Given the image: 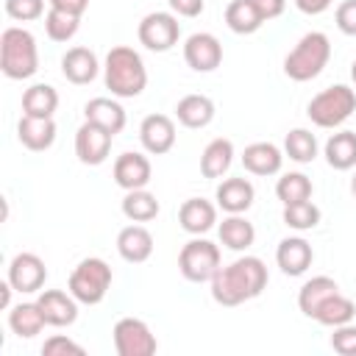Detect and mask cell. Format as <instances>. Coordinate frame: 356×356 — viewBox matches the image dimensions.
<instances>
[{
    "label": "cell",
    "mask_w": 356,
    "mask_h": 356,
    "mask_svg": "<svg viewBox=\"0 0 356 356\" xmlns=\"http://www.w3.org/2000/svg\"><path fill=\"white\" fill-rule=\"evenodd\" d=\"M331 348L342 356H356V325L353 323L337 325L331 334Z\"/></svg>",
    "instance_id": "cell-39"
},
{
    "label": "cell",
    "mask_w": 356,
    "mask_h": 356,
    "mask_svg": "<svg viewBox=\"0 0 356 356\" xmlns=\"http://www.w3.org/2000/svg\"><path fill=\"white\" fill-rule=\"evenodd\" d=\"M153 178V167L150 159L142 153H122L114 161V181L117 186H122L125 192L131 189H145Z\"/></svg>",
    "instance_id": "cell-15"
},
{
    "label": "cell",
    "mask_w": 356,
    "mask_h": 356,
    "mask_svg": "<svg viewBox=\"0 0 356 356\" xmlns=\"http://www.w3.org/2000/svg\"><path fill=\"white\" fill-rule=\"evenodd\" d=\"M284 153L298 164H312L317 159V139L306 128H292L284 139Z\"/></svg>",
    "instance_id": "cell-34"
},
{
    "label": "cell",
    "mask_w": 356,
    "mask_h": 356,
    "mask_svg": "<svg viewBox=\"0 0 356 356\" xmlns=\"http://www.w3.org/2000/svg\"><path fill=\"white\" fill-rule=\"evenodd\" d=\"M47 325H56V328H64V325H72L78 320V300L72 298V292H64V289H44L39 292L36 298Z\"/></svg>",
    "instance_id": "cell-14"
},
{
    "label": "cell",
    "mask_w": 356,
    "mask_h": 356,
    "mask_svg": "<svg viewBox=\"0 0 356 356\" xmlns=\"http://www.w3.org/2000/svg\"><path fill=\"white\" fill-rule=\"evenodd\" d=\"M58 108V92L50 83H33L22 92V114L28 117H53Z\"/></svg>",
    "instance_id": "cell-31"
},
{
    "label": "cell",
    "mask_w": 356,
    "mask_h": 356,
    "mask_svg": "<svg viewBox=\"0 0 356 356\" xmlns=\"http://www.w3.org/2000/svg\"><path fill=\"white\" fill-rule=\"evenodd\" d=\"M8 281L17 292H39L47 281V267L36 253H17L8 264Z\"/></svg>",
    "instance_id": "cell-13"
},
{
    "label": "cell",
    "mask_w": 356,
    "mask_h": 356,
    "mask_svg": "<svg viewBox=\"0 0 356 356\" xmlns=\"http://www.w3.org/2000/svg\"><path fill=\"white\" fill-rule=\"evenodd\" d=\"M353 111H356V92L345 83H334V86L323 89L306 106V114L317 128H337Z\"/></svg>",
    "instance_id": "cell-5"
},
{
    "label": "cell",
    "mask_w": 356,
    "mask_h": 356,
    "mask_svg": "<svg viewBox=\"0 0 356 356\" xmlns=\"http://www.w3.org/2000/svg\"><path fill=\"white\" fill-rule=\"evenodd\" d=\"M11 292H17V289H14L11 281L6 278V281L0 284V306H3V309H11Z\"/></svg>",
    "instance_id": "cell-46"
},
{
    "label": "cell",
    "mask_w": 356,
    "mask_h": 356,
    "mask_svg": "<svg viewBox=\"0 0 356 356\" xmlns=\"http://www.w3.org/2000/svg\"><path fill=\"white\" fill-rule=\"evenodd\" d=\"M103 81L114 97H139L147 86V70L142 56L128 44L111 47L103 64Z\"/></svg>",
    "instance_id": "cell-2"
},
{
    "label": "cell",
    "mask_w": 356,
    "mask_h": 356,
    "mask_svg": "<svg viewBox=\"0 0 356 356\" xmlns=\"http://www.w3.org/2000/svg\"><path fill=\"white\" fill-rule=\"evenodd\" d=\"M0 70L11 81H25L39 70V47L31 31L25 28H6L0 36Z\"/></svg>",
    "instance_id": "cell-3"
},
{
    "label": "cell",
    "mask_w": 356,
    "mask_h": 356,
    "mask_svg": "<svg viewBox=\"0 0 356 356\" xmlns=\"http://www.w3.org/2000/svg\"><path fill=\"white\" fill-rule=\"evenodd\" d=\"M356 314V303L350 298H345L342 292H334L331 298H325L314 314V320L320 325H328V328H337V325H345L350 323Z\"/></svg>",
    "instance_id": "cell-32"
},
{
    "label": "cell",
    "mask_w": 356,
    "mask_h": 356,
    "mask_svg": "<svg viewBox=\"0 0 356 356\" xmlns=\"http://www.w3.org/2000/svg\"><path fill=\"white\" fill-rule=\"evenodd\" d=\"M111 139L114 134H108L106 128H100L97 122H83L78 131H75V156L81 164H89V167H97L108 159L111 153Z\"/></svg>",
    "instance_id": "cell-10"
},
{
    "label": "cell",
    "mask_w": 356,
    "mask_h": 356,
    "mask_svg": "<svg viewBox=\"0 0 356 356\" xmlns=\"http://www.w3.org/2000/svg\"><path fill=\"white\" fill-rule=\"evenodd\" d=\"M175 122L167 114H147L139 125V142L150 156H164L175 147Z\"/></svg>",
    "instance_id": "cell-12"
},
{
    "label": "cell",
    "mask_w": 356,
    "mask_h": 356,
    "mask_svg": "<svg viewBox=\"0 0 356 356\" xmlns=\"http://www.w3.org/2000/svg\"><path fill=\"white\" fill-rule=\"evenodd\" d=\"M6 14L19 22L39 19L44 14V0H6Z\"/></svg>",
    "instance_id": "cell-38"
},
{
    "label": "cell",
    "mask_w": 356,
    "mask_h": 356,
    "mask_svg": "<svg viewBox=\"0 0 356 356\" xmlns=\"http://www.w3.org/2000/svg\"><path fill=\"white\" fill-rule=\"evenodd\" d=\"M275 261L284 275H303L314 261V250L303 236H286L275 248Z\"/></svg>",
    "instance_id": "cell-16"
},
{
    "label": "cell",
    "mask_w": 356,
    "mask_h": 356,
    "mask_svg": "<svg viewBox=\"0 0 356 356\" xmlns=\"http://www.w3.org/2000/svg\"><path fill=\"white\" fill-rule=\"evenodd\" d=\"M350 192H353V197H356V172H353V178H350Z\"/></svg>",
    "instance_id": "cell-48"
},
{
    "label": "cell",
    "mask_w": 356,
    "mask_h": 356,
    "mask_svg": "<svg viewBox=\"0 0 356 356\" xmlns=\"http://www.w3.org/2000/svg\"><path fill=\"white\" fill-rule=\"evenodd\" d=\"M331 58V39L323 33V31H309L300 36V42L286 53L284 58V72L286 78L303 83V81H312L317 78L325 64Z\"/></svg>",
    "instance_id": "cell-4"
},
{
    "label": "cell",
    "mask_w": 356,
    "mask_h": 356,
    "mask_svg": "<svg viewBox=\"0 0 356 356\" xmlns=\"http://www.w3.org/2000/svg\"><path fill=\"white\" fill-rule=\"evenodd\" d=\"M17 139L28 150H33V153L47 150L56 142V122H53V117H28V114H22L19 122H17Z\"/></svg>",
    "instance_id": "cell-20"
},
{
    "label": "cell",
    "mask_w": 356,
    "mask_h": 356,
    "mask_svg": "<svg viewBox=\"0 0 356 356\" xmlns=\"http://www.w3.org/2000/svg\"><path fill=\"white\" fill-rule=\"evenodd\" d=\"M256 239V228L248 217L242 214H228L222 222H220V242L228 248V250H248Z\"/></svg>",
    "instance_id": "cell-28"
},
{
    "label": "cell",
    "mask_w": 356,
    "mask_h": 356,
    "mask_svg": "<svg viewBox=\"0 0 356 356\" xmlns=\"http://www.w3.org/2000/svg\"><path fill=\"white\" fill-rule=\"evenodd\" d=\"M217 206L228 214H245L253 206L256 189L248 178H222V184H217Z\"/></svg>",
    "instance_id": "cell-17"
},
{
    "label": "cell",
    "mask_w": 356,
    "mask_h": 356,
    "mask_svg": "<svg viewBox=\"0 0 356 356\" xmlns=\"http://www.w3.org/2000/svg\"><path fill=\"white\" fill-rule=\"evenodd\" d=\"M331 3H334V0H295L298 11H303V14H309V17H317V14L328 11Z\"/></svg>",
    "instance_id": "cell-45"
},
{
    "label": "cell",
    "mask_w": 356,
    "mask_h": 356,
    "mask_svg": "<svg viewBox=\"0 0 356 356\" xmlns=\"http://www.w3.org/2000/svg\"><path fill=\"white\" fill-rule=\"evenodd\" d=\"M81 28V17L75 14H67V11H58V8H50L44 14V31L53 42H70Z\"/></svg>",
    "instance_id": "cell-36"
},
{
    "label": "cell",
    "mask_w": 356,
    "mask_h": 356,
    "mask_svg": "<svg viewBox=\"0 0 356 356\" xmlns=\"http://www.w3.org/2000/svg\"><path fill=\"white\" fill-rule=\"evenodd\" d=\"M350 78H353V83H356V58H353V64H350Z\"/></svg>",
    "instance_id": "cell-47"
},
{
    "label": "cell",
    "mask_w": 356,
    "mask_h": 356,
    "mask_svg": "<svg viewBox=\"0 0 356 356\" xmlns=\"http://www.w3.org/2000/svg\"><path fill=\"white\" fill-rule=\"evenodd\" d=\"M97 56L89 50V47H70L64 56H61V75L75 83V86H83V83H92L97 78Z\"/></svg>",
    "instance_id": "cell-18"
},
{
    "label": "cell",
    "mask_w": 356,
    "mask_h": 356,
    "mask_svg": "<svg viewBox=\"0 0 356 356\" xmlns=\"http://www.w3.org/2000/svg\"><path fill=\"white\" fill-rule=\"evenodd\" d=\"M178 270L192 284L211 281L214 273L220 270V248L209 239H200V236L189 239L178 253Z\"/></svg>",
    "instance_id": "cell-7"
},
{
    "label": "cell",
    "mask_w": 356,
    "mask_h": 356,
    "mask_svg": "<svg viewBox=\"0 0 356 356\" xmlns=\"http://www.w3.org/2000/svg\"><path fill=\"white\" fill-rule=\"evenodd\" d=\"M175 117L184 128H206L214 120V100L209 95H184L175 106Z\"/></svg>",
    "instance_id": "cell-23"
},
{
    "label": "cell",
    "mask_w": 356,
    "mask_h": 356,
    "mask_svg": "<svg viewBox=\"0 0 356 356\" xmlns=\"http://www.w3.org/2000/svg\"><path fill=\"white\" fill-rule=\"evenodd\" d=\"M242 164H245V170L253 172V175H275V172H281L284 153H281L273 142H253V145L245 147Z\"/></svg>",
    "instance_id": "cell-22"
},
{
    "label": "cell",
    "mask_w": 356,
    "mask_h": 356,
    "mask_svg": "<svg viewBox=\"0 0 356 356\" xmlns=\"http://www.w3.org/2000/svg\"><path fill=\"white\" fill-rule=\"evenodd\" d=\"M312 178L303 175V172H284L275 184V195L278 200L286 206V203H298V200H309L312 197Z\"/></svg>",
    "instance_id": "cell-35"
},
{
    "label": "cell",
    "mask_w": 356,
    "mask_h": 356,
    "mask_svg": "<svg viewBox=\"0 0 356 356\" xmlns=\"http://www.w3.org/2000/svg\"><path fill=\"white\" fill-rule=\"evenodd\" d=\"M47 3H50V8L67 11V14H75V17H81L89 8V0H47Z\"/></svg>",
    "instance_id": "cell-44"
},
{
    "label": "cell",
    "mask_w": 356,
    "mask_h": 356,
    "mask_svg": "<svg viewBox=\"0 0 356 356\" xmlns=\"http://www.w3.org/2000/svg\"><path fill=\"white\" fill-rule=\"evenodd\" d=\"M184 61L195 70V72H211L222 64V44L214 33H192L184 42Z\"/></svg>",
    "instance_id": "cell-11"
},
{
    "label": "cell",
    "mask_w": 356,
    "mask_h": 356,
    "mask_svg": "<svg viewBox=\"0 0 356 356\" xmlns=\"http://www.w3.org/2000/svg\"><path fill=\"white\" fill-rule=\"evenodd\" d=\"M44 325H47V320H44V314H42V309H39L36 300H33V303H17V306H11V312H8V328H11L19 339L36 337Z\"/></svg>",
    "instance_id": "cell-27"
},
{
    "label": "cell",
    "mask_w": 356,
    "mask_h": 356,
    "mask_svg": "<svg viewBox=\"0 0 356 356\" xmlns=\"http://www.w3.org/2000/svg\"><path fill=\"white\" fill-rule=\"evenodd\" d=\"M225 25H228L234 33L245 36V33H256V31L264 25V19H261V14L256 11L253 0H231V3L225 6Z\"/></svg>",
    "instance_id": "cell-30"
},
{
    "label": "cell",
    "mask_w": 356,
    "mask_h": 356,
    "mask_svg": "<svg viewBox=\"0 0 356 356\" xmlns=\"http://www.w3.org/2000/svg\"><path fill=\"white\" fill-rule=\"evenodd\" d=\"M111 334H114V348L120 356H153L159 348L156 334L139 317H120Z\"/></svg>",
    "instance_id": "cell-8"
},
{
    "label": "cell",
    "mask_w": 356,
    "mask_h": 356,
    "mask_svg": "<svg viewBox=\"0 0 356 356\" xmlns=\"http://www.w3.org/2000/svg\"><path fill=\"white\" fill-rule=\"evenodd\" d=\"M117 253L131 264L147 261L153 253V234L145 225H125L117 234Z\"/></svg>",
    "instance_id": "cell-21"
},
{
    "label": "cell",
    "mask_w": 356,
    "mask_h": 356,
    "mask_svg": "<svg viewBox=\"0 0 356 356\" xmlns=\"http://www.w3.org/2000/svg\"><path fill=\"white\" fill-rule=\"evenodd\" d=\"M139 42L153 50V53H164L170 50L172 44H178V36H181V22L172 11H150L142 17L139 22Z\"/></svg>",
    "instance_id": "cell-9"
},
{
    "label": "cell",
    "mask_w": 356,
    "mask_h": 356,
    "mask_svg": "<svg viewBox=\"0 0 356 356\" xmlns=\"http://www.w3.org/2000/svg\"><path fill=\"white\" fill-rule=\"evenodd\" d=\"M83 117L89 122H97L108 134H120L125 128V108L111 97H92L83 106Z\"/></svg>",
    "instance_id": "cell-24"
},
{
    "label": "cell",
    "mask_w": 356,
    "mask_h": 356,
    "mask_svg": "<svg viewBox=\"0 0 356 356\" xmlns=\"http://www.w3.org/2000/svg\"><path fill=\"white\" fill-rule=\"evenodd\" d=\"M167 3H170V8H172V14H175V17H186V19L200 17V14H203V8H206V3H203V0H167Z\"/></svg>",
    "instance_id": "cell-42"
},
{
    "label": "cell",
    "mask_w": 356,
    "mask_h": 356,
    "mask_svg": "<svg viewBox=\"0 0 356 356\" xmlns=\"http://www.w3.org/2000/svg\"><path fill=\"white\" fill-rule=\"evenodd\" d=\"M178 222H181V228L186 234L200 236V234H206V231L214 228V222H217V206L209 203V200H203V197H189L178 209Z\"/></svg>",
    "instance_id": "cell-19"
},
{
    "label": "cell",
    "mask_w": 356,
    "mask_h": 356,
    "mask_svg": "<svg viewBox=\"0 0 356 356\" xmlns=\"http://www.w3.org/2000/svg\"><path fill=\"white\" fill-rule=\"evenodd\" d=\"M42 353H44V356H58V353H75V356H83V345L72 342L70 337L53 334L50 339H44V345H42Z\"/></svg>",
    "instance_id": "cell-40"
},
{
    "label": "cell",
    "mask_w": 356,
    "mask_h": 356,
    "mask_svg": "<svg viewBox=\"0 0 356 356\" xmlns=\"http://www.w3.org/2000/svg\"><path fill=\"white\" fill-rule=\"evenodd\" d=\"M334 292H339V284H337L334 278H328V275H314V278H309V281L300 286V292H298V309H300L306 317L314 320L320 303H323L325 298H331Z\"/></svg>",
    "instance_id": "cell-26"
},
{
    "label": "cell",
    "mask_w": 356,
    "mask_h": 356,
    "mask_svg": "<svg viewBox=\"0 0 356 356\" xmlns=\"http://www.w3.org/2000/svg\"><path fill=\"white\" fill-rule=\"evenodd\" d=\"M253 6H256V11L261 14V19L270 22V19H275V17L284 14L286 0H253Z\"/></svg>",
    "instance_id": "cell-43"
},
{
    "label": "cell",
    "mask_w": 356,
    "mask_h": 356,
    "mask_svg": "<svg viewBox=\"0 0 356 356\" xmlns=\"http://www.w3.org/2000/svg\"><path fill=\"white\" fill-rule=\"evenodd\" d=\"M337 28L345 36H356V0H342L337 6Z\"/></svg>",
    "instance_id": "cell-41"
},
{
    "label": "cell",
    "mask_w": 356,
    "mask_h": 356,
    "mask_svg": "<svg viewBox=\"0 0 356 356\" xmlns=\"http://www.w3.org/2000/svg\"><path fill=\"white\" fill-rule=\"evenodd\" d=\"M234 161V142L225 136L211 139L200 153V172L206 178H222Z\"/></svg>",
    "instance_id": "cell-25"
},
{
    "label": "cell",
    "mask_w": 356,
    "mask_h": 356,
    "mask_svg": "<svg viewBox=\"0 0 356 356\" xmlns=\"http://www.w3.org/2000/svg\"><path fill=\"white\" fill-rule=\"evenodd\" d=\"M284 222L295 231H312L320 222V209L309 200H298V203H286L284 206Z\"/></svg>",
    "instance_id": "cell-37"
},
{
    "label": "cell",
    "mask_w": 356,
    "mask_h": 356,
    "mask_svg": "<svg viewBox=\"0 0 356 356\" xmlns=\"http://www.w3.org/2000/svg\"><path fill=\"white\" fill-rule=\"evenodd\" d=\"M270 275L259 256H239L236 261L220 267L211 278V298L220 306H239L264 292Z\"/></svg>",
    "instance_id": "cell-1"
},
{
    "label": "cell",
    "mask_w": 356,
    "mask_h": 356,
    "mask_svg": "<svg viewBox=\"0 0 356 356\" xmlns=\"http://www.w3.org/2000/svg\"><path fill=\"white\" fill-rule=\"evenodd\" d=\"M325 161L334 170H353L356 167V131L331 134L325 142Z\"/></svg>",
    "instance_id": "cell-29"
},
{
    "label": "cell",
    "mask_w": 356,
    "mask_h": 356,
    "mask_svg": "<svg viewBox=\"0 0 356 356\" xmlns=\"http://www.w3.org/2000/svg\"><path fill=\"white\" fill-rule=\"evenodd\" d=\"M122 214H125L131 222L156 220V217H159V200H156V195L147 192V189H131V192H125V197H122Z\"/></svg>",
    "instance_id": "cell-33"
},
{
    "label": "cell",
    "mask_w": 356,
    "mask_h": 356,
    "mask_svg": "<svg viewBox=\"0 0 356 356\" xmlns=\"http://www.w3.org/2000/svg\"><path fill=\"white\" fill-rule=\"evenodd\" d=\"M70 292L78 303H86V306H97L108 286H111V267L108 261L97 259V256H89V259H81L78 267L70 273Z\"/></svg>",
    "instance_id": "cell-6"
}]
</instances>
